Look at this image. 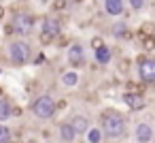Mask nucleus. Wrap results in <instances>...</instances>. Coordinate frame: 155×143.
<instances>
[{"label": "nucleus", "instance_id": "nucleus-16", "mask_svg": "<svg viewBox=\"0 0 155 143\" xmlns=\"http://www.w3.org/2000/svg\"><path fill=\"white\" fill-rule=\"evenodd\" d=\"M85 139H87L89 143H102L106 137H104L102 126H89V130L85 132Z\"/></svg>", "mask_w": 155, "mask_h": 143}, {"label": "nucleus", "instance_id": "nucleus-14", "mask_svg": "<svg viewBox=\"0 0 155 143\" xmlns=\"http://www.w3.org/2000/svg\"><path fill=\"white\" fill-rule=\"evenodd\" d=\"M94 60H96V64H100V66L110 64V60H113V49H110L108 45H102V47L94 49Z\"/></svg>", "mask_w": 155, "mask_h": 143}, {"label": "nucleus", "instance_id": "nucleus-11", "mask_svg": "<svg viewBox=\"0 0 155 143\" xmlns=\"http://www.w3.org/2000/svg\"><path fill=\"white\" fill-rule=\"evenodd\" d=\"M102 9L108 17H121L125 13V0H102Z\"/></svg>", "mask_w": 155, "mask_h": 143}, {"label": "nucleus", "instance_id": "nucleus-2", "mask_svg": "<svg viewBox=\"0 0 155 143\" xmlns=\"http://www.w3.org/2000/svg\"><path fill=\"white\" fill-rule=\"evenodd\" d=\"M30 111H32V115H34L38 122H51V120L55 117V113H58V103H55L53 94L43 92V94H38V96L32 100Z\"/></svg>", "mask_w": 155, "mask_h": 143}, {"label": "nucleus", "instance_id": "nucleus-10", "mask_svg": "<svg viewBox=\"0 0 155 143\" xmlns=\"http://www.w3.org/2000/svg\"><path fill=\"white\" fill-rule=\"evenodd\" d=\"M121 100L132 109V111H140V109H144L147 107V100H144V96L140 94V92H123V96H121Z\"/></svg>", "mask_w": 155, "mask_h": 143}, {"label": "nucleus", "instance_id": "nucleus-3", "mask_svg": "<svg viewBox=\"0 0 155 143\" xmlns=\"http://www.w3.org/2000/svg\"><path fill=\"white\" fill-rule=\"evenodd\" d=\"M7 58L13 66L21 68L32 60V45L26 39H13L7 45Z\"/></svg>", "mask_w": 155, "mask_h": 143}, {"label": "nucleus", "instance_id": "nucleus-20", "mask_svg": "<svg viewBox=\"0 0 155 143\" xmlns=\"http://www.w3.org/2000/svg\"><path fill=\"white\" fill-rule=\"evenodd\" d=\"M102 45H106L102 37H91V41H89V47H91V49H98V47H102Z\"/></svg>", "mask_w": 155, "mask_h": 143}, {"label": "nucleus", "instance_id": "nucleus-27", "mask_svg": "<svg viewBox=\"0 0 155 143\" xmlns=\"http://www.w3.org/2000/svg\"><path fill=\"white\" fill-rule=\"evenodd\" d=\"M0 75H2V68H0Z\"/></svg>", "mask_w": 155, "mask_h": 143}, {"label": "nucleus", "instance_id": "nucleus-5", "mask_svg": "<svg viewBox=\"0 0 155 143\" xmlns=\"http://www.w3.org/2000/svg\"><path fill=\"white\" fill-rule=\"evenodd\" d=\"M66 62L72 66V68H83L87 64V49L81 41H74L68 45L66 49Z\"/></svg>", "mask_w": 155, "mask_h": 143}, {"label": "nucleus", "instance_id": "nucleus-4", "mask_svg": "<svg viewBox=\"0 0 155 143\" xmlns=\"http://www.w3.org/2000/svg\"><path fill=\"white\" fill-rule=\"evenodd\" d=\"M34 24H36L34 15H32L30 11H26V9H19V11H15V13L11 15L9 30L15 32L17 37H28V34L34 32Z\"/></svg>", "mask_w": 155, "mask_h": 143}, {"label": "nucleus", "instance_id": "nucleus-25", "mask_svg": "<svg viewBox=\"0 0 155 143\" xmlns=\"http://www.w3.org/2000/svg\"><path fill=\"white\" fill-rule=\"evenodd\" d=\"M5 13H7V11H5V7H2V2H0V19H5Z\"/></svg>", "mask_w": 155, "mask_h": 143}, {"label": "nucleus", "instance_id": "nucleus-1", "mask_svg": "<svg viewBox=\"0 0 155 143\" xmlns=\"http://www.w3.org/2000/svg\"><path fill=\"white\" fill-rule=\"evenodd\" d=\"M100 126H102L104 137H106L108 141L123 139L125 132H127V122H125L123 113H119V111H115V109L102 111V115H100Z\"/></svg>", "mask_w": 155, "mask_h": 143}, {"label": "nucleus", "instance_id": "nucleus-19", "mask_svg": "<svg viewBox=\"0 0 155 143\" xmlns=\"http://www.w3.org/2000/svg\"><path fill=\"white\" fill-rule=\"evenodd\" d=\"M127 7L132 11H142L147 7V0H127Z\"/></svg>", "mask_w": 155, "mask_h": 143}, {"label": "nucleus", "instance_id": "nucleus-29", "mask_svg": "<svg viewBox=\"0 0 155 143\" xmlns=\"http://www.w3.org/2000/svg\"><path fill=\"white\" fill-rule=\"evenodd\" d=\"M153 37H155V34H153Z\"/></svg>", "mask_w": 155, "mask_h": 143}, {"label": "nucleus", "instance_id": "nucleus-23", "mask_svg": "<svg viewBox=\"0 0 155 143\" xmlns=\"http://www.w3.org/2000/svg\"><path fill=\"white\" fill-rule=\"evenodd\" d=\"M127 68H130V60L127 58H121L119 60V73H127Z\"/></svg>", "mask_w": 155, "mask_h": 143}, {"label": "nucleus", "instance_id": "nucleus-7", "mask_svg": "<svg viewBox=\"0 0 155 143\" xmlns=\"http://www.w3.org/2000/svg\"><path fill=\"white\" fill-rule=\"evenodd\" d=\"M138 77L142 83H155V60L138 58Z\"/></svg>", "mask_w": 155, "mask_h": 143}, {"label": "nucleus", "instance_id": "nucleus-8", "mask_svg": "<svg viewBox=\"0 0 155 143\" xmlns=\"http://www.w3.org/2000/svg\"><path fill=\"white\" fill-rule=\"evenodd\" d=\"M134 139L140 141V143H149V141L155 139V128L149 122H138L134 126Z\"/></svg>", "mask_w": 155, "mask_h": 143}, {"label": "nucleus", "instance_id": "nucleus-26", "mask_svg": "<svg viewBox=\"0 0 155 143\" xmlns=\"http://www.w3.org/2000/svg\"><path fill=\"white\" fill-rule=\"evenodd\" d=\"M74 2H83V0H74Z\"/></svg>", "mask_w": 155, "mask_h": 143}, {"label": "nucleus", "instance_id": "nucleus-17", "mask_svg": "<svg viewBox=\"0 0 155 143\" xmlns=\"http://www.w3.org/2000/svg\"><path fill=\"white\" fill-rule=\"evenodd\" d=\"M110 34H113L115 39H125V37L130 34V28H127L125 22H115V24L110 26Z\"/></svg>", "mask_w": 155, "mask_h": 143}, {"label": "nucleus", "instance_id": "nucleus-28", "mask_svg": "<svg viewBox=\"0 0 155 143\" xmlns=\"http://www.w3.org/2000/svg\"><path fill=\"white\" fill-rule=\"evenodd\" d=\"M0 2H2V0H0Z\"/></svg>", "mask_w": 155, "mask_h": 143}, {"label": "nucleus", "instance_id": "nucleus-6", "mask_svg": "<svg viewBox=\"0 0 155 143\" xmlns=\"http://www.w3.org/2000/svg\"><path fill=\"white\" fill-rule=\"evenodd\" d=\"M60 32H62V19L58 15H47L43 19V24H41V41L51 43Z\"/></svg>", "mask_w": 155, "mask_h": 143}, {"label": "nucleus", "instance_id": "nucleus-24", "mask_svg": "<svg viewBox=\"0 0 155 143\" xmlns=\"http://www.w3.org/2000/svg\"><path fill=\"white\" fill-rule=\"evenodd\" d=\"M66 5H68V0H55V2H53V9H55V11H62V9H66Z\"/></svg>", "mask_w": 155, "mask_h": 143}, {"label": "nucleus", "instance_id": "nucleus-18", "mask_svg": "<svg viewBox=\"0 0 155 143\" xmlns=\"http://www.w3.org/2000/svg\"><path fill=\"white\" fill-rule=\"evenodd\" d=\"M11 139H13V130L5 122H0V143H9Z\"/></svg>", "mask_w": 155, "mask_h": 143}, {"label": "nucleus", "instance_id": "nucleus-13", "mask_svg": "<svg viewBox=\"0 0 155 143\" xmlns=\"http://www.w3.org/2000/svg\"><path fill=\"white\" fill-rule=\"evenodd\" d=\"M70 124L74 126V130L79 132V137L81 134H85L87 130H89V117L85 115V113H74V115H70Z\"/></svg>", "mask_w": 155, "mask_h": 143}, {"label": "nucleus", "instance_id": "nucleus-21", "mask_svg": "<svg viewBox=\"0 0 155 143\" xmlns=\"http://www.w3.org/2000/svg\"><path fill=\"white\" fill-rule=\"evenodd\" d=\"M140 30H142V34H144V37L155 34V26H153V24H142V28H140Z\"/></svg>", "mask_w": 155, "mask_h": 143}, {"label": "nucleus", "instance_id": "nucleus-9", "mask_svg": "<svg viewBox=\"0 0 155 143\" xmlns=\"http://www.w3.org/2000/svg\"><path fill=\"white\" fill-rule=\"evenodd\" d=\"M58 139L64 143H74L79 139V132L74 130V126L70 124V120H64L58 124Z\"/></svg>", "mask_w": 155, "mask_h": 143}, {"label": "nucleus", "instance_id": "nucleus-12", "mask_svg": "<svg viewBox=\"0 0 155 143\" xmlns=\"http://www.w3.org/2000/svg\"><path fill=\"white\" fill-rule=\"evenodd\" d=\"M60 83L64 85V88H77L79 83H81V73H79V68H68V71H64L62 75H60Z\"/></svg>", "mask_w": 155, "mask_h": 143}, {"label": "nucleus", "instance_id": "nucleus-22", "mask_svg": "<svg viewBox=\"0 0 155 143\" xmlns=\"http://www.w3.org/2000/svg\"><path fill=\"white\" fill-rule=\"evenodd\" d=\"M142 45H144V49H155V37H153V34H151V37H144Z\"/></svg>", "mask_w": 155, "mask_h": 143}, {"label": "nucleus", "instance_id": "nucleus-15", "mask_svg": "<svg viewBox=\"0 0 155 143\" xmlns=\"http://www.w3.org/2000/svg\"><path fill=\"white\" fill-rule=\"evenodd\" d=\"M15 117V105L9 100V98H2L0 96V122H7Z\"/></svg>", "mask_w": 155, "mask_h": 143}]
</instances>
